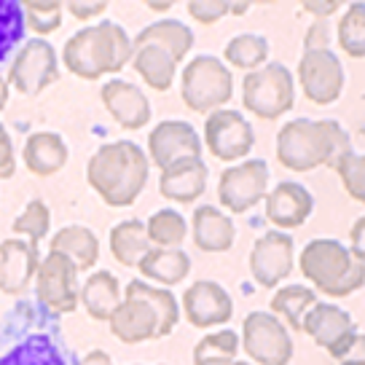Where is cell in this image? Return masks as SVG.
Masks as SVG:
<instances>
[{
  "instance_id": "cell-1",
  "label": "cell",
  "mask_w": 365,
  "mask_h": 365,
  "mask_svg": "<svg viewBox=\"0 0 365 365\" xmlns=\"http://www.w3.org/2000/svg\"><path fill=\"white\" fill-rule=\"evenodd\" d=\"M0 365H81L59 317L38 301L14 304L0 319Z\"/></svg>"
},
{
  "instance_id": "cell-2",
  "label": "cell",
  "mask_w": 365,
  "mask_h": 365,
  "mask_svg": "<svg viewBox=\"0 0 365 365\" xmlns=\"http://www.w3.org/2000/svg\"><path fill=\"white\" fill-rule=\"evenodd\" d=\"M150 161L132 140L108 143L91 156L86 180L110 207L132 205L148 182Z\"/></svg>"
},
{
  "instance_id": "cell-3",
  "label": "cell",
  "mask_w": 365,
  "mask_h": 365,
  "mask_svg": "<svg viewBox=\"0 0 365 365\" xmlns=\"http://www.w3.org/2000/svg\"><path fill=\"white\" fill-rule=\"evenodd\" d=\"M352 150L349 135L336 121H312V118H293L279 129L277 137V159L287 170L307 172L319 164L333 167L341 156Z\"/></svg>"
},
{
  "instance_id": "cell-4",
  "label": "cell",
  "mask_w": 365,
  "mask_h": 365,
  "mask_svg": "<svg viewBox=\"0 0 365 365\" xmlns=\"http://www.w3.org/2000/svg\"><path fill=\"white\" fill-rule=\"evenodd\" d=\"M135 57V46L115 22H100L83 27L65 43V65L78 78H100L108 73H118Z\"/></svg>"
},
{
  "instance_id": "cell-5",
  "label": "cell",
  "mask_w": 365,
  "mask_h": 365,
  "mask_svg": "<svg viewBox=\"0 0 365 365\" xmlns=\"http://www.w3.org/2000/svg\"><path fill=\"white\" fill-rule=\"evenodd\" d=\"M301 272L328 296H349L365 285V258L336 240H312L301 252Z\"/></svg>"
},
{
  "instance_id": "cell-6",
  "label": "cell",
  "mask_w": 365,
  "mask_h": 365,
  "mask_svg": "<svg viewBox=\"0 0 365 365\" xmlns=\"http://www.w3.org/2000/svg\"><path fill=\"white\" fill-rule=\"evenodd\" d=\"M296 97V83L285 65L272 62L261 70H252L245 76L242 83V100L245 108L252 110L258 118H277L293 108Z\"/></svg>"
},
{
  "instance_id": "cell-7",
  "label": "cell",
  "mask_w": 365,
  "mask_h": 365,
  "mask_svg": "<svg viewBox=\"0 0 365 365\" xmlns=\"http://www.w3.org/2000/svg\"><path fill=\"white\" fill-rule=\"evenodd\" d=\"M35 301L51 314H70L81 301L78 266L62 252L48 250L35 274Z\"/></svg>"
},
{
  "instance_id": "cell-8",
  "label": "cell",
  "mask_w": 365,
  "mask_h": 365,
  "mask_svg": "<svg viewBox=\"0 0 365 365\" xmlns=\"http://www.w3.org/2000/svg\"><path fill=\"white\" fill-rule=\"evenodd\" d=\"M234 81L228 68L217 57H194L182 70V103L196 113H207L231 100Z\"/></svg>"
},
{
  "instance_id": "cell-9",
  "label": "cell",
  "mask_w": 365,
  "mask_h": 365,
  "mask_svg": "<svg viewBox=\"0 0 365 365\" xmlns=\"http://www.w3.org/2000/svg\"><path fill=\"white\" fill-rule=\"evenodd\" d=\"M242 346L258 365H287L293 357V339L277 314L250 312L242 325Z\"/></svg>"
},
{
  "instance_id": "cell-10",
  "label": "cell",
  "mask_w": 365,
  "mask_h": 365,
  "mask_svg": "<svg viewBox=\"0 0 365 365\" xmlns=\"http://www.w3.org/2000/svg\"><path fill=\"white\" fill-rule=\"evenodd\" d=\"M59 78V62L54 46L43 38L24 41L22 48L14 54V65L9 73V86L19 89L27 97H35Z\"/></svg>"
},
{
  "instance_id": "cell-11",
  "label": "cell",
  "mask_w": 365,
  "mask_h": 365,
  "mask_svg": "<svg viewBox=\"0 0 365 365\" xmlns=\"http://www.w3.org/2000/svg\"><path fill=\"white\" fill-rule=\"evenodd\" d=\"M269 185V167L263 159L242 161L237 167H228L220 175L217 199L231 212H247L266 196Z\"/></svg>"
},
{
  "instance_id": "cell-12",
  "label": "cell",
  "mask_w": 365,
  "mask_h": 365,
  "mask_svg": "<svg viewBox=\"0 0 365 365\" xmlns=\"http://www.w3.org/2000/svg\"><path fill=\"white\" fill-rule=\"evenodd\" d=\"M301 331H307L336 360H344L357 339V325L349 317V312L339 309L336 304H319V301L304 314Z\"/></svg>"
},
{
  "instance_id": "cell-13",
  "label": "cell",
  "mask_w": 365,
  "mask_h": 365,
  "mask_svg": "<svg viewBox=\"0 0 365 365\" xmlns=\"http://www.w3.org/2000/svg\"><path fill=\"white\" fill-rule=\"evenodd\" d=\"M298 76L304 94L317 105L336 103L344 89V68L331 48H304Z\"/></svg>"
},
{
  "instance_id": "cell-14",
  "label": "cell",
  "mask_w": 365,
  "mask_h": 365,
  "mask_svg": "<svg viewBox=\"0 0 365 365\" xmlns=\"http://www.w3.org/2000/svg\"><path fill=\"white\" fill-rule=\"evenodd\" d=\"M205 140L212 156L220 161H237L255 145L250 121L237 110H215L205 124Z\"/></svg>"
},
{
  "instance_id": "cell-15",
  "label": "cell",
  "mask_w": 365,
  "mask_h": 365,
  "mask_svg": "<svg viewBox=\"0 0 365 365\" xmlns=\"http://www.w3.org/2000/svg\"><path fill=\"white\" fill-rule=\"evenodd\" d=\"M250 272L258 285H279V279H285L293 272V237L285 231H266L252 245Z\"/></svg>"
},
{
  "instance_id": "cell-16",
  "label": "cell",
  "mask_w": 365,
  "mask_h": 365,
  "mask_svg": "<svg viewBox=\"0 0 365 365\" xmlns=\"http://www.w3.org/2000/svg\"><path fill=\"white\" fill-rule=\"evenodd\" d=\"M150 161L167 170L182 159H202V140L188 121H161L148 137Z\"/></svg>"
},
{
  "instance_id": "cell-17",
  "label": "cell",
  "mask_w": 365,
  "mask_h": 365,
  "mask_svg": "<svg viewBox=\"0 0 365 365\" xmlns=\"http://www.w3.org/2000/svg\"><path fill=\"white\" fill-rule=\"evenodd\" d=\"M182 312L194 328H212V325H223L231 319L234 301L223 285H217L212 279H199L185 290Z\"/></svg>"
},
{
  "instance_id": "cell-18",
  "label": "cell",
  "mask_w": 365,
  "mask_h": 365,
  "mask_svg": "<svg viewBox=\"0 0 365 365\" xmlns=\"http://www.w3.org/2000/svg\"><path fill=\"white\" fill-rule=\"evenodd\" d=\"M38 266H41V255L35 245L22 237L0 242V290L3 293H11V296L24 293L38 274Z\"/></svg>"
},
{
  "instance_id": "cell-19",
  "label": "cell",
  "mask_w": 365,
  "mask_h": 365,
  "mask_svg": "<svg viewBox=\"0 0 365 365\" xmlns=\"http://www.w3.org/2000/svg\"><path fill=\"white\" fill-rule=\"evenodd\" d=\"M103 105L124 129H140L150 121L148 97L129 81H108L103 86Z\"/></svg>"
},
{
  "instance_id": "cell-20",
  "label": "cell",
  "mask_w": 365,
  "mask_h": 365,
  "mask_svg": "<svg viewBox=\"0 0 365 365\" xmlns=\"http://www.w3.org/2000/svg\"><path fill=\"white\" fill-rule=\"evenodd\" d=\"M312 207L314 199L301 182L282 180L272 194H266V217L279 228L301 226L312 215Z\"/></svg>"
},
{
  "instance_id": "cell-21",
  "label": "cell",
  "mask_w": 365,
  "mask_h": 365,
  "mask_svg": "<svg viewBox=\"0 0 365 365\" xmlns=\"http://www.w3.org/2000/svg\"><path fill=\"white\" fill-rule=\"evenodd\" d=\"M110 331L118 341L140 344L148 339H159V317L156 312L140 301V298H124L121 307L110 314Z\"/></svg>"
},
{
  "instance_id": "cell-22",
  "label": "cell",
  "mask_w": 365,
  "mask_h": 365,
  "mask_svg": "<svg viewBox=\"0 0 365 365\" xmlns=\"http://www.w3.org/2000/svg\"><path fill=\"white\" fill-rule=\"evenodd\" d=\"M207 188V164L202 159H182L161 170L159 191L172 202L188 205L205 194Z\"/></svg>"
},
{
  "instance_id": "cell-23",
  "label": "cell",
  "mask_w": 365,
  "mask_h": 365,
  "mask_svg": "<svg viewBox=\"0 0 365 365\" xmlns=\"http://www.w3.org/2000/svg\"><path fill=\"white\" fill-rule=\"evenodd\" d=\"M237 237V228L231 217L223 215L217 207L199 205L194 212V242L205 252H226L231 250Z\"/></svg>"
},
{
  "instance_id": "cell-24",
  "label": "cell",
  "mask_w": 365,
  "mask_h": 365,
  "mask_svg": "<svg viewBox=\"0 0 365 365\" xmlns=\"http://www.w3.org/2000/svg\"><path fill=\"white\" fill-rule=\"evenodd\" d=\"M70 150L57 132H35L24 143V164L35 175H54L68 164Z\"/></svg>"
},
{
  "instance_id": "cell-25",
  "label": "cell",
  "mask_w": 365,
  "mask_h": 365,
  "mask_svg": "<svg viewBox=\"0 0 365 365\" xmlns=\"http://www.w3.org/2000/svg\"><path fill=\"white\" fill-rule=\"evenodd\" d=\"M132 46L135 48H140V46H159L175 62H180L194 46V33L178 19H159V22L143 27L135 41H132Z\"/></svg>"
},
{
  "instance_id": "cell-26",
  "label": "cell",
  "mask_w": 365,
  "mask_h": 365,
  "mask_svg": "<svg viewBox=\"0 0 365 365\" xmlns=\"http://www.w3.org/2000/svg\"><path fill=\"white\" fill-rule=\"evenodd\" d=\"M137 269L159 285H178L191 272V258L180 247H150Z\"/></svg>"
},
{
  "instance_id": "cell-27",
  "label": "cell",
  "mask_w": 365,
  "mask_h": 365,
  "mask_svg": "<svg viewBox=\"0 0 365 365\" xmlns=\"http://www.w3.org/2000/svg\"><path fill=\"white\" fill-rule=\"evenodd\" d=\"M121 301H124V290L118 285L115 274L110 272H94L81 285V304L94 319H110V314L121 307Z\"/></svg>"
},
{
  "instance_id": "cell-28",
  "label": "cell",
  "mask_w": 365,
  "mask_h": 365,
  "mask_svg": "<svg viewBox=\"0 0 365 365\" xmlns=\"http://www.w3.org/2000/svg\"><path fill=\"white\" fill-rule=\"evenodd\" d=\"M51 250L68 255L78 269H91L100 258V240L86 226H65L54 234Z\"/></svg>"
},
{
  "instance_id": "cell-29",
  "label": "cell",
  "mask_w": 365,
  "mask_h": 365,
  "mask_svg": "<svg viewBox=\"0 0 365 365\" xmlns=\"http://www.w3.org/2000/svg\"><path fill=\"white\" fill-rule=\"evenodd\" d=\"M124 298H140V301H145L156 312V317H159V336L172 333V328L180 319V307H178V298L172 296V290L153 287L150 282H143V279H132L124 290Z\"/></svg>"
},
{
  "instance_id": "cell-30",
  "label": "cell",
  "mask_w": 365,
  "mask_h": 365,
  "mask_svg": "<svg viewBox=\"0 0 365 365\" xmlns=\"http://www.w3.org/2000/svg\"><path fill=\"white\" fill-rule=\"evenodd\" d=\"M150 250L148 234H145V223L143 220H121L118 226L110 231V252L115 255V261L124 266H140V261L145 258V252Z\"/></svg>"
},
{
  "instance_id": "cell-31",
  "label": "cell",
  "mask_w": 365,
  "mask_h": 365,
  "mask_svg": "<svg viewBox=\"0 0 365 365\" xmlns=\"http://www.w3.org/2000/svg\"><path fill=\"white\" fill-rule=\"evenodd\" d=\"M135 68L137 73L143 76V81L148 83L150 89H170L172 86V78H175V59L159 48V46H140L135 48Z\"/></svg>"
},
{
  "instance_id": "cell-32",
  "label": "cell",
  "mask_w": 365,
  "mask_h": 365,
  "mask_svg": "<svg viewBox=\"0 0 365 365\" xmlns=\"http://www.w3.org/2000/svg\"><path fill=\"white\" fill-rule=\"evenodd\" d=\"M317 304L314 290H309L304 285H287L282 290H277V296L272 298V309L279 317L287 319V325L293 331H301L304 325V314Z\"/></svg>"
},
{
  "instance_id": "cell-33",
  "label": "cell",
  "mask_w": 365,
  "mask_h": 365,
  "mask_svg": "<svg viewBox=\"0 0 365 365\" xmlns=\"http://www.w3.org/2000/svg\"><path fill=\"white\" fill-rule=\"evenodd\" d=\"M24 9L16 0H0V68L16 54L24 38Z\"/></svg>"
},
{
  "instance_id": "cell-34",
  "label": "cell",
  "mask_w": 365,
  "mask_h": 365,
  "mask_svg": "<svg viewBox=\"0 0 365 365\" xmlns=\"http://www.w3.org/2000/svg\"><path fill=\"white\" fill-rule=\"evenodd\" d=\"M145 234H148V242L159 247H180L188 234V223L178 210H159L145 223Z\"/></svg>"
},
{
  "instance_id": "cell-35",
  "label": "cell",
  "mask_w": 365,
  "mask_h": 365,
  "mask_svg": "<svg viewBox=\"0 0 365 365\" xmlns=\"http://www.w3.org/2000/svg\"><path fill=\"white\" fill-rule=\"evenodd\" d=\"M269 57V41L263 35L255 33H242L231 38L226 46V62L242 70H255L261 62Z\"/></svg>"
},
{
  "instance_id": "cell-36",
  "label": "cell",
  "mask_w": 365,
  "mask_h": 365,
  "mask_svg": "<svg viewBox=\"0 0 365 365\" xmlns=\"http://www.w3.org/2000/svg\"><path fill=\"white\" fill-rule=\"evenodd\" d=\"M339 43L349 57H365V3H352L339 24Z\"/></svg>"
},
{
  "instance_id": "cell-37",
  "label": "cell",
  "mask_w": 365,
  "mask_h": 365,
  "mask_svg": "<svg viewBox=\"0 0 365 365\" xmlns=\"http://www.w3.org/2000/svg\"><path fill=\"white\" fill-rule=\"evenodd\" d=\"M48 226H51V212H48L46 202L43 199H33L22 215L14 220L11 228L19 234V237H24V240L30 242V245L38 247V242L48 234Z\"/></svg>"
},
{
  "instance_id": "cell-38",
  "label": "cell",
  "mask_w": 365,
  "mask_h": 365,
  "mask_svg": "<svg viewBox=\"0 0 365 365\" xmlns=\"http://www.w3.org/2000/svg\"><path fill=\"white\" fill-rule=\"evenodd\" d=\"M24 24L35 33H54L62 24V3L57 0H27L22 3Z\"/></svg>"
},
{
  "instance_id": "cell-39",
  "label": "cell",
  "mask_w": 365,
  "mask_h": 365,
  "mask_svg": "<svg viewBox=\"0 0 365 365\" xmlns=\"http://www.w3.org/2000/svg\"><path fill=\"white\" fill-rule=\"evenodd\" d=\"M240 349V336L234 331L210 333L194 349V365L205 360H234V354Z\"/></svg>"
},
{
  "instance_id": "cell-40",
  "label": "cell",
  "mask_w": 365,
  "mask_h": 365,
  "mask_svg": "<svg viewBox=\"0 0 365 365\" xmlns=\"http://www.w3.org/2000/svg\"><path fill=\"white\" fill-rule=\"evenodd\" d=\"M336 172L341 175L344 188H346L357 202H365V156L349 150L346 156L339 159Z\"/></svg>"
},
{
  "instance_id": "cell-41",
  "label": "cell",
  "mask_w": 365,
  "mask_h": 365,
  "mask_svg": "<svg viewBox=\"0 0 365 365\" xmlns=\"http://www.w3.org/2000/svg\"><path fill=\"white\" fill-rule=\"evenodd\" d=\"M188 14L194 16V19H199V22H217L220 16H226V14H231V3H226V0H191L188 3Z\"/></svg>"
},
{
  "instance_id": "cell-42",
  "label": "cell",
  "mask_w": 365,
  "mask_h": 365,
  "mask_svg": "<svg viewBox=\"0 0 365 365\" xmlns=\"http://www.w3.org/2000/svg\"><path fill=\"white\" fill-rule=\"evenodd\" d=\"M16 170V161H14V143L6 126L0 124V178H11Z\"/></svg>"
},
{
  "instance_id": "cell-43",
  "label": "cell",
  "mask_w": 365,
  "mask_h": 365,
  "mask_svg": "<svg viewBox=\"0 0 365 365\" xmlns=\"http://www.w3.org/2000/svg\"><path fill=\"white\" fill-rule=\"evenodd\" d=\"M108 9L105 0H97V3H83V0H70L68 3V11L76 16V19H91L97 14H103Z\"/></svg>"
},
{
  "instance_id": "cell-44",
  "label": "cell",
  "mask_w": 365,
  "mask_h": 365,
  "mask_svg": "<svg viewBox=\"0 0 365 365\" xmlns=\"http://www.w3.org/2000/svg\"><path fill=\"white\" fill-rule=\"evenodd\" d=\"M328 24L325 22H314L309 27L307 41H304V48H328Z\"/></svg>"
},
{
  "instance_id": "cell-45",
  "label": "cell",
  "mask_w": 365,
  "mask_h": 365,
  "mask_svg": "<svg viewBox=\"0 0 365 365\" xmlns=\"http://www.w3.org/2000/svg\"><path fill=\"white\" fill-rule=\"evenodd\" d=\"M349 250H352L354 255L365 258V215L354 220V226H352V247H349Z\"/></svg>"
},
{
  "instance_id": "cell-46",
  "label": "cell",
  "mask_w": 365,
  "mask_h": 365,
  "mask_svg": "<svg viewBox=\"0 0 365 365\" xmlns=\"http://www.w3.org/2000/svg\"><path fill=\"white\" fill-rule=\"evenodd\" d=\"M339 6H341V3H314V0H307V3H304V9L312 14H317V16H328V14H333Z\"/></svg>"
},
{
  "instance_id": "cell-47",
  "label": "cell",
  "mask_w": 365,
  "mask_h": 365,
  "mask_svg": "<svg viewBox=\"0 0 365 365\" xmlns=\"http://www.w3.org/2000/svg\"><path fill=\"white\" fill-rule=\"evenodd\" d=\"M344 360H360V363H365V336L363 333H357V339H354V344L349 346V352H346Z\"/></svg>"
},
{
  "instance_id": "cell-48",
  "label": "cell",
  "mask_w": 365,
  "mask_h": 365,
  "mask_svg": "<svg viewBox=\"0 0 365 365\" xmlns=\"http://www.w3.org/2000/svg\"><path fill=\"white\" fill-rule=\"evenodd\" d=\"M81 365H113V360H110V354L103 352V349H94V352H89L81 360Z\"/></svg>"
},
{
  "instance_id": "cell-49",
  "label": "cell",
  "mask_w": 365,
  "mask_h": 365,
  "mask_svg": "<svg viewBox=\"0 0 365 365\" xmlns=\"http://www.w3.org/2000/svg\"><path fill=\"white\" fill-rule=\"evenodd\" d=\"M6 103H9V81L0 76V110L6 108Z\"/></svg>"
},
{
  "instance_id": "cell-50",
  "label": "cell",
  "mask_w": 365,
  "mask_h": 365,
  "mask_svg": "<svg viewBox=\"0 0 365 365\" xmlns=\"http://www.w3.org/2000/svg\"><path fill=\"white\" fill-rule=\"evenodd\" d=\"M196 365H250L245 360H205V363H196Z\"/></svg>"
},
{
  "instance_id": "cell-51",
  "label": "cell",
  "mask_w": 365,
  "mask_h": 365,
  "mask_svg": "<svg viewBox=\"0 0 365 365\" xmlns=\"http://www.w3.org/2000/svg\"><path fill=\"white\" fill-rule=\"evenodd\" d=\"M150 9H170L172 3H148Z\"/></svg>"
},
{
  "instance_id": "cell-52",
  "label": "cell",
  "mask_w": 365,
  "mask_h": 365,
  "mask_svg": "<svg viewBox=\"0 0 365 365\" xmlns=\"http://www.w3.org/2000/svg\"><path fill=\"white\" fill-rule=\"evenodd\" d=\"M341 365H365V363H360V360H341Z\"/></svg>"
}]
</instances>
